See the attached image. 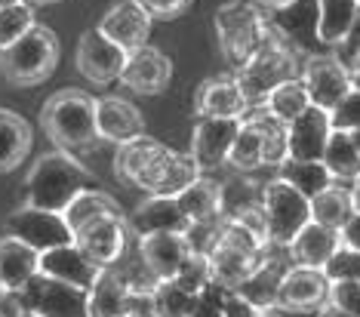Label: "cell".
Masks as SVG:
<instances>
[{"instance_id": "1", "label": "cell", "mask_w": 360, "mask_h": 317, "mask_svg": "<svg viewBox=\"0 0 360 317\" xmlns=\"http://www.w3.org/2000/svg\"><path fill=\"white\" fill-rule=\"evenodd\" d=\"M93 188H102L99 176L93 169H86L77 157H71L68 151L56 148L31 167V173L25 179V191H28L25 203L62 216L80 194Z\"/></svg>"}, {"instance_id": "2", "label": "cell", "mask_w": 360, "mask_h": 317, "mask_svg": "<svg viewBox=\"0 0 360 317\" xmlns=\"http://www.w3.org/2000/svg\"><path fill=\"white\" fill-rule=\"evenodd\" d=\"M40 127L62 151L99 145V99L77 86L59 89L40 108Z\"/></svg>"}, {"instance_id": "3", "label": "cell", "mask_w": 360, "mask_h": 317, "mask_svg": "<svg viewBox=\"0 0 360 317\" xmlns=\"http://www.w3.org/2000/svg\"><path fill=\"white\" fill-rule=\"evenodd\" d=\"M302 65H305V59H299L296 46L286 44L271 28V34L262 44V50L243 68L231 71V77L237 80L240 93L247 96L250 108H262L277 86L290 84V80H302Z\"/></svg>"}, {"instance_id": "4", "label": "cell", "mask_w": 360, "mask_h": 317, "mask_svg": "<svg viewBox=\"0 0 360 317\" xmlns=\"http://www.w3.org/2000/svg\"><path fill=\"white\" fill-rule=\"evenodd\" d=\"M212 25H216L219 46H222V56L231 71L243 68L262 50L268 34H271L268 15H262L259 6L247 4V0L222 4L216 10V15H212Z\"/></svg>"}, {"instance_id": "5", "label": "cell", "mask_w": 360, "mask_h": 317, "mask_svg": "<svg viewBox=\"0 0 360 317\" xmlns=\"http://www.w3.org/2000/svg\"><path fill=\"white\" fill-rule=\"evenodd\" d=\"M207 256H210L212 278H216L219 287L237 290L262 262H265L268 247H262V243L252 238L243 225H237L234 219L222 216L219 231H216V243L210 247Z\"/></svg>"}, {"instance_id": "6", "label": "cell", "mask_w": 360, "mask_h": 317, "mask_svg": "<svg viewBox=\"0 0 360 317\" xmlns=\"http://www.w3.org/2000/svg\"><path fill=\"white\" fill-rule=\"evenodd\" d=\"M59 53L62 50L56 31L37 22L22 40L0 50V75L13 86H37L56 71Z\"/></svg>"}, {"instance_id": "7", "label": "cell", "mask_w": 360, "mask_h": 317, "mask_svg": "<svg viewBox=\"0 0 360 317\" xmlns=\"http://www.w3.org/2000/svg\"><path fill=\"white\" fill-rule=\"evenodd\" d=\"M262 207H265L268 216L271 247L290 250V243L299 238V231L311 222V200L283 179H271V182L262 185Z\"/></svg>"}, {"instance_id": "8", "label": "cell", "mask_w": 360, "mask_h": 317, "mask_svg": "<svg viewBox=\"0 0 360 317\" xmlns=\"http://www.w3.org/2000/svg\"><path fill=\"white\" fill-rule=\"evenodd\" d=\"M200 179V169L194 164L191 154L173 151L167 145H160L151 154V160L142 167V173L136 176V188L148 191V198H179L185 188H191Z\"/></svg>"}, {"instance_id": "9", "label": "cell", "mask_w": 360, "mask_h": 317, "mask_svg": "<svg viewBox=\"0 0 360 317\" xmlns=\"http://www.w3.org/2000/svg\"><path fill=\"white\" fill-rule=\"evenodd\" d=\"M302 84H305L311 96V105L330 111V115L354 89V84H351V65H345L333 53L308 56L305 65H302Z\"/></svg>"}, {"instance_id": "10", "label": "cell", "mask_w": 360, "mask_h": 317, "mask_svg": "<svg viewBox=\"0 0 360 317\" xmlns=\"http://www.w3.org/2000/svg\"><path fill=\"white\" fill-rule=\"evenodd\" d=\"M6 231L13 238L25 240L28 247H34L37 253H46V250H59V247H71L75 240V231L68 228L65 216L50 213V209H37V207H19L15 213L6 216Z\"/></svg>"}, {"instance_id": "11", "label": "cell", "mask_w": 360, "mask_h": 317, "mask_svg": "<svg viewBox=\"0 0 360 317\" xmlns=\"http://www.w3.org/2000/svg\"><path fill=\"white\" fill-rule=\"evenodd\" d=\"M127 59H129V53L105 37L99 28L84 31L77 40V56H75L77 71L96 86H108L114 80H120V75L127 68Z\"/></svg>"}, {"instance_id": "12", "label": "cell", "mask_w": 360, "mask_h": 317, "mask_svg": "<svg viewBox=\"0 0 360 317\" xmlns=\"http://www.w3.org/2000/svg\"><path fill=\"white\" fill-rule=\"evenodd\" d=\"M240 127H243V120H234V117L198 120L194 136H191V151L188 154L194 157L200 176H207L222 164H228V154H231L237 136H240Z\"/></svg>"}, {"instance_id": "13", "label": "cell", "mask_w": 360, "mask_h": 317, "mask_svg": "<svg viewBox=\"0 0 360 317\" xmlns=\"http://www.w3.org/2000/svg\"><path fill=\"white\" fill-rule=\"evenodd\" d=\"M129 238H133V234H129L127 216H102V219H96L93 225H86L75 240L99 268H111L124 259Z\"/></svg>"}, {"instance_id": "14", "label": "cell", "mask_w": 360, "mask_h": 317, "mask_svg": "<svg viewBox=\"0 0 360 317\" xmlns=\"http://www.w3.org/2000/svg\"><path fill=\"white\" fill-rule=\"evenodd\" d=\"M99 274H102V268L96 265L77 243L40 253V278H50L56 283L75 287L80 292L93 290V283L99 280Z\"/></svg>"}, {"instance_id": "15", "label": "cell", "mask_w": 360, "mask_h": 317, "mask_svg": "<svg viewBox=\"0 0 360 317\" xmlns=\"http://www.w3.org/2000/svg\"><path fill=\"white\" fill-rule=\"evenodd\" d=\"M139 240V259L142 268L151 274L154 280H173L179 268L188 262V256L194 253L188 234H151V238H136Z\"/></svg>"}, {"instance_id": "16", "label": "cell", "mask_w": 360, "mask_h": 317, "mask_svg": "<svg viewBox=\"0 0 360 317\" xmlns=\"http://www.w3.org/2000/svg\"><path fill=\"white\" fill-rule=\"evenodd\" d=\"M330 296V278L314 268H299L292 265L281 283V296H277V308L290 314L302 311H321Z\"/></svg>"}, {"instance_id": "17", "label": "cell", "mask_w": 360, "mask_h": 317, "mask_svg": "<svg viewBox=\"0 0 360 317\" xmlns=\"http://www.w3.org/2000/svg\"><path fill=\"white\" fill-rule=\"evenodd\" d=\"M173 80V62H169L167 53H160L158 46H139V50L129 53L127 68L120 75V84L133 93L142 96H158L169 86Z\"/></svg>"}, {"instance_id": "18", "label": "cell", "mask_w": 360, "mask_h": 317, "mask_svg": "<svg viewBox=\"0 0 360 317\" xmlns=\"http://www.w3.org/2000/svg\"><path fill=\"white\" fill-rule=\"evenodd\" d=\"M129 234L133 238H151V234H188L191 222L182 213L176 198H145L133 209V216H127Z\"/></svg>"}, {"instance_id": "19", "label": "cell", "mask_w": 360, "mask_h": 317, "mask_svg": "<svg viewBox=\"0 0 360 317\" xmlns=\"http://www.w3.org/2000/svg\"><path fill=\"white\" fill-rule=\"evenodd\" d=\"M151 19L154 15L142 6V0H124V4H117L114 10L105 13L99 31L117 46H124L127 53H133L139 46H145V40H148Z\"/></svg>"}, {"instance_id": "20", "label": "cell", "mask_w": 360, "mask_h": 317, "mask_svg": "<svg viewBox=\"0 0 360 317\" xmlns=\"http://www.w3.org/2000/svg\"><path fill=\"white\" fill-rule=\"evenodd\" d=\"M194 115L200 120L207 117H234L243 120L250 115V102L240 93L234 77H210L203 80L194 93Z\"/></svg>"}, {"instance_id": "21", "label": "cell", "mask_w": 360, "mask_h": 317, "mask_svg": "<svg viewBox=\"0 0 360 317\" xmlns=\"http://www.w3.org/2000/svg\"><path fill=\"white\" fill-rule=\"evenodd\" d=\"M40 278V253L28 247L25 240L0 238V280H4L6 292H25L31 283Z\"/></svg>"}, {"instance_id": "22", "label": "cell", "mask_w": 360, "mask_h": 317, "mask_svg": "<svg viewBox=\"0 0 360 317\" xmlns=\"http://www.w3.org/2000/svg\"><path fill=\"white\" fill-rule=\"evenodd\" d=\"M333 136L330 111L311 108L290 127V160H323L326 142Z\"/></svg>"}, {"instance_id": "23", "label": "cell", "mask_w": 360, "mask_h": 317, "mask_svg": "<svg viewBox=\"0 0 360 317\" xmlns=\"http://www.w3.org/2000/svg\"><path fill=\"white\" fill-rule=\"evenodd\" d=\"M99 136L102 142L124 145L145 136V117L124 96H105L99 99Z\"/></svg>"}, {"instance_id": "24", "label": "cell", "mask_w": 360, "mask_h": 317, "mask_svg": "<svg viewBox=\"0 0 360 317\" xmlns=\"http://www.w3.org/2000/svg\"><path fill=\"white\" fill-rule=\"evenodd\" d=\"M339 250H342L339 231L323 228V225H317V222H308L305 228L299 231V238L290 243V259H292V265H299V268L323 271Z\"/></svg>"}, {"instance_id": "25", "label": "cell", "mask_w": 360, "mask_h": 317, "mask_svg": "<svg viewBox=\"0 0 360 317\" xmlns=\"http://www.w3.org/2000/svg\"><path fill=\"white\" fill-rule=\"evenodd\" d=\"M268 25L296 50L317 44V0H296V4L274 10L268 15Z\"/></svg>"}, {"instance_id": "26", "label": "cell", "mask_w": 360, "mask_h": 317, "mask_svg": "<svg viewBox=\"0 0 360 317\" xmlns=\"http://www.w3.org/2000/svg\"><path fill=\"white\" fill-rule=\"evenodd\" d=\"M292 265H286L283 259L277 256H265V262H262L256 271L250 274L247 280L237 287V292H240L247 302L256 308V311L268 314L277 308V296H281V283L286 278V271H290Z\"/></svg>"}, {"instance_id": "27", "label": "cell", "mask_w": 360, "mask_h": 317, "mask_svg": "<svg viewBox=\"0 0 360 317\" xmlns=\"http://www.w3.org/2000/svg\"><path fill=\"white\" fill-rule=\"evenodd\" d=\"M179 207L188 216L191 225H212L222 219V207H225V185L216 182L210 176H200L191 188H185L179 194Z\"/></svg>"}, {"instance_id": "28", "label": "cell", "mask_w": 360, "mask_h": 317, "mask_svg": "<svg viewBox=\"0 0 360 317\" xmlns=\"http://www.w3.org/2000/svg\"><path fill=\"white\" fill-rule=\"evenodd\" d=\"M129 283L120 268H102L99 280L86 292V317H124Z\"/></svg>"}, {"instance_id": "29", "label": "cell", "mask_w": 360, "mask_h": 317, "mask_svg": "<svg viewBox=\"0 0 360 317\" xmlns=\"http://www.w3.org/2000/svg\"><path fill=\"white\" fill-rule=\"evenodd\" d=\"M31 142H34V133L28 120L10 108H0V176L13 173L28 157Z\"/></svg>"}, {"instance_id": "30", "label": "cell", "mask_w": 360, "mask_h": 317, "mask_svg": "<svg viewBox=\"0 0 360 317\" xmlns=\"http://www.w3.org/2000/svg\"><path fill=\"white\" fill-rule=\"evenodd\" d=\"M360 0H317V44L345 46Z\"/></svg>"}, {"instance_id": "31", "label": "cell", "mask_w": 360, "mask_h": 317, "mask_svg": "<svg viewBox=\"0 0 360 317\" xmlns=\"http://www.w3.org/2000/svg\"><path fill=\"white\" fill-rule=\"evenodd\" d=\"M351 216H354L351 188H345L342 182H333L326 191L311 198V222L323 225V228H333L342 234V228L351 222Z\"/></svg>"}, {"instance_id": "32", "label": "cell", "mask_w": 360, "mask_h": 317, "mask_svg": "<svg viewBox=\"0 0 360 317\" xmlns=\"http://www.w3.org/2000/svg\"><path fill=\"white\" fill-rule=\"evenodd\" d=\"M65 222H68V228L75 231V238L80 231L86 228V225H93L96 219L102 216H124V209H120V203L111 198L108 191L102 188H93V191H84L80 198L71 203L68 209H65Z\"/></svg>"}, {"instance_id": "33", "label": "cell", "mask_w": 360, "mask_h": 317, "mask_svg": "<svg viewBox=\"0 0 360 317\" xmlns=\"http://www.w3.org/2000/svg\"><path fill=\"white\" fill-rule=\"evenodd\" d=\"M323 167L330 169L333 182H351L354 185L360 179V151L351 133L333 129L330 142H326V154H323Z\"/></svg>"}, {"instance_id": "34", "label": "cell", "mask_w": 360, "mask_h": 317, "mask_svg": "<svg viewBox=\"0 0 360 317\" xmlns=\"http://www.w3.org/2000/svg\"><path fill=\"white\" fill-rule=\"evenodd\" d=\"M277 179L290 182L296 191H302L305 198H317L321 191H326L333 185L330 169L323 167V160H286L283 167H277Z\"/></svg>"}, {"instance_id": "35", "label": "cell", "mask_w": 360, "mask_h": 317, "mask_svg": "<svg viewBox=\"0 0 360 317\" xmlns=\"http://www.w3.org/2000/svg\"><path fill=\"white\" fill-rule=\"evenodd\" d=\"M247 117L259 127L262 142H265V167H283L290 160V127L271 117L265 108H250Z\"/></svg>"}, {"instance_id": "36", "label": "cell", "mask_w": 360, "mask_h": 317, "mask_svg": "<svg viewBox=\"0 0 360 317\" xmlns=\"http://www.w3.org/2000/svg\"><path fill=\"white\" fill-rule=\"evenodd\" d=\"M262 108H265L271 117L281 120V124L292 127V124H296V120L311 108V96H308V89H305V84H302V80H290V84L277 86L274 93L265 99V105H262Z\"/></svg>"}, {"instance_id": "37", "label": "cell", "mask_w": 360, "mask_h": 317, "mask_svg": "<svg viewBox=\"0 0 360 317\" xmlns=\"http://www.w3.org/2000/svg\"><path fill=\"white\" fill-rule=\"evenodd\" d=\"M228 167H234L237 173H252V169L265 167V142H262L259 127L250 117H243L240 136H237L231 154H228Z\"/></svg>"}, {"instance_id": "38", "label": "cell", "mask_w": 360, "mask_h": 317, "mask_svg": "<svg viewBox=\"0 0 360 317\" xmlns=\"http://www.w3.org/2000/svg\"><path fill=\"white\" fill-rule=\"evenodd\" d=\"M163 142H158L154 136H139V139L133 142H124V145H117V154H114V173H117L124 182L133 185L136 182V176L142 173V167L151 160V154L160 148Z\"/></svg>"}, {"instance_id": "39", "label": "cell", "mask_w": 360, "mask_h": 317, "mask_svg": "<svg viewBox=\"0 0 360 317\" xmlns=\"http://www.w3.org/2000/svg\"><path fill=\"white\" fill-rule=\"evenodd\" d=\"M34 25H37L34 10H31V4H25V0L13 6H0V50H6L15 40H22Z\"/></svg>"}, {"instance_id": "40", "label": "cell", "mask_w": 360, "mask_h": 317, "mask_svg": "<svg viewBox=\"0 0 360 317\" xmlns=\"http://www.w3.org/2000/svg\"><path fill=\"white\" fill-rule=\"evenodd\" d=\"M173 280H176L185 292H191V296H200L203 290H210L212 283H216V278H212L210 256H203V253H191V256H188V262H185L182 268H179V274H176Z\"/></svg>"}, {"instance_id": "41", "label": "cell", "mask_w": 360, "mask_h": 317, "mask_svg": "<svg viewBox=\"0 0 360 317\" xmlns=\"http://www.w3.org/2000/svg\"><path fill=\"white\" fill-rule=\"evenodd\" d=\"M154 299H158V314L160 317H188L198 296L185 292L176 280H160L158 287H154Z\"/></svg>"}, {"instance_id": "42", "label": "cell", "mask_w": 360, "mask_h": 317, "mask_svg": "<svg viewBox=\"0 0 360 317\" xmlns=\"http://www.w3.org/2000/svg\"><path fill=\"white\" fill-rule=\"evenodd\" d=\"M323 274L333 280H360V250L342 247L339 253L330 259V265L323 268Z\"/></svg>"}, {"instance_id": "43", "label": "cell", "mask_w": 360, "mask_h": 317, "mask_svg": "<svg viewBox=\"0 0 360 317\" xmlns=\"http://www.w3.org/2000/svg\"><path fill=\"white\" fill-rule=\"evenodd\" d=\"M326 305L360 317V280H333L330 283V296H326Z\"/></svg>"}, {"instance_id": "44", "label": "cell", "mask_w": 360, "mask_h": 317, "mask_svg": "<svg viewBox=\"0 0 360 317\" xmlns=\"http://www.w3.org/2000/svg\"><path fill=\"white\" fill-rule=\"evenodd\" d=\"M333 129L342 133H360V89H351L345 99L339 102V108L330 115Z\"/></svg>"}, {"instance_id": "45", "label": "cell", "mask_w": 360, "mask_h": 317, "mask_svg": "<svg viewBox=\"0 0 360 317\" xmlns=\"http://www.w3.org/2000/svg\"><path fill=\"white\" fill-rule=\"evenodd\" d=\"M225 292H228V287L212 283L210 290H203L200 296L194 299V308L188 317H225Z\"/></svg>"}, {"instance_id": "46", "label": "cell", "mask_w": 360, "mask_h": 317, "mask_svg": "<svg viewBox=\"0 0 360 317\" xmlns=\"http://www.w3.org/2000/svg\"><path fill=\"white\" fill-rule=\"evenodd\" d=\"M124 317H160L154 290H133V287H129L127 305H124Z\"/></svg>"}, {"instance_id": "47", "label": "cell", "mask_w": 360, "mask_h": 317, "mask_svg": "<svg viewBox=\"0 0 360 317\" xmlns=\"http://www.w3.org/2000/svg\"><path fill=\"white\" fill-rule=\"evenodd\" d=\"M191 4L194 0H142V6L154 19H176V15H182Z\"/></svg>"}, {"instance_id": "48", "label": "cell", "mask_w": 360, "mask_h": 317, "mask_svg": "<svg viewBox=\"0 0 360 317\" xmlns=\"http://www.w3.org/2000/svg\"><path fill=\"white\" fill-rule=\"evenodd\" d=\"M259 314L262 311H256V308H252L237 290L225 292V317H259Z\"/></svg>"}, {"instance_id": "49", "label": "cell", "mask_w": 360, "mask_h": 317, "mask_svg": "<svg viewBox=\"0 0 360 317\" xmlns=\"http://www.w3.org/2000/svg\"><path fill=\"white\" fill-rule=\"evenodd\" d=\"M342 247L360 250V213L351 216V222L342 228Z\"/></svg>"}, {"instance_id": "50", "label": "cell", "mask_w": 360, "mask_h": 317, "mask_svg": "<svg viewBox=\"0 0 360 317\" xmlns=\"http://www.w3.org/2000/svg\"><path fill=\"white\" fill-rule=\"evenodd\" d=\"M351 46V56H354L360 50V4H357V15H354V28H351V34H348V44Z\"/></svg>"}, {"instance_id": "51", "label": "cell", "mask_w": 360, "mask_h": 317, "mask_svg": "<svg viewBox=\"0 0 360 317\" xmlns=\"http://www.w3.org/2000/svg\"><path fill=\"white\" fill-rule=\"evenodd\" d=\"M252 4H256L259 10H268V13H274V10H283V6L296 4V0H252Z\"/></svg>"}, {"instance_id": "52", "label": "cell", "mask_w": 360, "mask_h": 317, "mask_svg": "<svg viewBox=\"0 0 360 317\" xmlns=\"http://www.w3.org/2000/svg\"><path fill=\"white\" fill-rule=\"evenodd\" d=\"M317 317H357V314L339 311V308H333V305H323V308H321V311H317Z\"/></svg>"}, {"instance_id": "53", "label": "cell", "mask_w": 360, "mask_h": 317, "mask_svg": "<svg viewBox=\"0 0 360 317\" xmlns=\"http://www.w3.org/2000/svg\"><path fill=\"white\" fill-rule=\"evenodd\" d=\"M351 203H354V213H360V179L351 185Z\"/></svg>"}, {"instance_id": "54", "label": "cell", "mask_w": 360, "mask_h": 317, "mask_svg": "<svg viewBox=\"0 0 360 317\" xmlns=\"http://www.w3.org/2000/svg\"><path fill=\"white\" fill-rule=\"evenodd\" d=\"M351 71H360V50L351 56Z\"/></svg>"}, {"instance_id": "55", "label": "cell", "mask_w": 360, "mask_h": 317, "mask_svg": "<svg viewBox=\"0 0 360 317\" xmlns=\"http://www.w3.org/2000/svg\"><path fill=\"white\" fill-rule=\"evenodd\" d=\"M19 317H44V314H37L34 308H22V311H19Z\"/></svg>"}, {"instance_id": "56", "label": "cell", "mask_w": 360, "mask_h": 317, "mask_svg": "<svg viewBox=\"0 0 360 317\" xmlns=\"http://www.w3.org/2000/svg\"><path fill=\"white\" fill-rule=\"evenodd\" d=\"M28 4H34V6H50V4H59V0H28Z\"/></svg>"}, {"instance_id": "57", "label": "cell", "mask_w": 360, "mask_h": 317, "mask_svg": "<svg viewBox=\"0 0 360 317\" xmlns=\"http://www.w3.org/2000/svg\"><path fill=\"white\" fill-rule=\"evenodd\" d=\"M351 84H354V89H360V71H351Z\"/></svg>"}, {"instance_id": "58", "label": "cell", "mask_w": 360, "mask_h": 317, "mask_svg": "<svg viewBox=\"0 0 360 317\" xmlns=\"http://www.w3.org/2000/svg\"><path fill=\"white\" fill-rule=\"evenodd\" d=\"M13 4H22V0H0V6H13Z\"/></svg>"}, {"instance_id": "59", "label": "cell", "mask_w": 360, "mask_h": 317, "mask_svg": "<svg viewBox=\"0 0 360 317\" xmlns=\"http://www.w3.org/2000/svg\"><path fill=\"white\" fill-rule=\"evenodd\" d=\"M351 139H354V145H357V151H360V133H351Z\"/></svg>"}, {"instance_id": "60", "label": "cell", "mask_w": 360, "mask_h": 317, "mask_svg": "<svg viewBox=\"0 0 360 317\" xmlns=\"http://www.w3.org/2000/svg\"><path fill=\"white\" fill-rule=\"evenodd\" d=\"M6 296V287H4V280H0V299H4Z\"/></svg>"}, {"instance_id": "61", "label": "cell", "mask_w": 360, "mask_h": 317, "mask_svg": "<svg viewBox=\"0 0 360 317\" xmlns=\"http://www.w3.org/2000/svg\"><path fill=\"white\" fill-rule=\"evenodd\" d=\"M259 317H281V314H271V311H268V314H259Z\"/></svg>"}, {"instance_id": "62", "label": "cell", "mask_w": 360, "mask_h": 317, "mask_svg": "<svg viewBox=\"0 0 360 317\" xmlns=\"http://www.w3.org/2000/svg\"><path fill=\"white\" fill-rule=\"evenodd\" d=\"M0 317H4V314H0Z\"/></svg>"}]
</instances>
